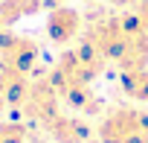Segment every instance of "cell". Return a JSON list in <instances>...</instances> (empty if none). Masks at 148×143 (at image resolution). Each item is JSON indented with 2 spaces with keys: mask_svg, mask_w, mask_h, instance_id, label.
Returning <instances> with one entry per match:
<instances>
[{
  "mask_svg": "<svg viewBox=\"0 0 148 143\" xmlns=\"http://www.w3.org/2000/svg\"><path fill=\"white\" fill-rule=\"evenodd\" d=\"M82 32V15L76 9H67V6H58L49 12L47 18V35L55 41V44H67Z\"/></svg>",
  "mask_w": 148,
  "mask_h": 143,
  "instance_id": "1",
  "label": "cell"
},
{
  "mask_svg": "<svg viewBox=\"0 0 148 143\" xmlns=\"http://www.w3.org/2000/svg\"><path fill=\"white\" fill-rule=\"evenodd\" d=\"M41 6V0H3L0 3V26H9L23 15H32Z\"/></svg>",
  "mask_w": 148,
  "mask_h": 143,
  "instance_id": "2",
  "label": "cell"
},
{
  "mask_svg": "<svg viewBox=\"0 0 148 143\" xmlns=\"http://www.w3.org/2000/svg\"><path fill=\"white\" fill-rule=\"evenodd\" d=\"M125 91L136 99H148V70L145 67L125 70Z\"/></svg>",
  "mask_w": 148,
  "mask_h": 143,
  "instance_id": "3",
  "label": "cell"
}]
</instances>
